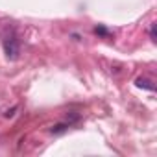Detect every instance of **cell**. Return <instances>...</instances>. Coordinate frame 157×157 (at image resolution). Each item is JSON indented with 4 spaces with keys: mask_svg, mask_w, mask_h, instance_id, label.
I'll use <instances>...</instances> for the list:
<instances>
[{
    "mask_svg": "<svg viewBox=\"0 0 157 157\" xmlns=\"http://www.w3.org/2000/svg\"><path fill=\"white\" fill-rule=\"evenodd\" d=\"M4 52H6L8 59H17L19 54H21V46H19V43L11 37V39H6V41H4Z\"/></svg>",
    "mask_w": 157,
    "mask_h": 157,
    "instance_id": "cell-1",
    "label": "cell"
},
{
    "mask_svg": "<svg viewBox=\"0 0 157 157\" xmlns=\"http://www.w3.org/2000/svg\"><path fill=\"white\" fill-rule=\"evenodd\" d=\"M135 83H137V87H140V89L153 91V85H151V82H150V80H146V78H139V80H137Z\"/></svg>",
    "mask_w": 157,
    "mask_h": 157,
    "instance_id": "cell-2",
    "label": "cell"
},
{
    "mask_svg": "<svg viewBox=\"0 0 157 157\" xmlns=\"http://www.w3.org/2000/svg\"><path fill=\"white\" fill-rule=\"evenodd\" d=\"M67 128H68V124H56V126L50 129V133H63Z\"/></svg>",
    "mask_w": 157,
    "mask_h": 157,
    "instance_id": "cell-3",
    "label": "cell"
},
{
    "mask_svg": "<svg viewBox=\"0 0 157 157\" xmlns=\"http://www.w3.org/2000/svg\"><path fill=\"white\" fill-rule=\"evenodd\" d=\"M150 37H151V41H155V24H151V28H150Z\"/></svg>",
    "mask_w": 157,
    "mask_h": 157,
    "instance_id": "cell-4",
    "label": "cell"
},
{
    "mask_svg": "<svg viewBox=\"0 0 157 157\" xmlns=\"http://www.w3.org/2000/svg\"><path fill=\"white\" fill-rule=\"evenodd\" d=\"M94 32H96V33H100V35H107V30H105V28H96Z\"/></svg>",
    "mask_w": 157,
    "mask_h": 157,
    "instance_id": "cell-5",
    "label": "cell"
}]
</instances>
